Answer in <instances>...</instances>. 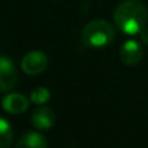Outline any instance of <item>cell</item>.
Returning a JSON list of instances; mask_svg holds the SVG:
<instances>
[{"mask_svg": "<svg viewBox=\"0 0 148 148\" xmlns=\"http://www.w3.org/2000/svg\"><path fill=\"white\" fill-rule=\"evenodd\" d=\"M113 21L119 31L126 35L139 34L148 22V9L138 0H125L113 12Z\"/></svg>", "mask_w": 148, "mask_h": 148, "instance_id": "1", "label": "cell"}, {"mask_svg": "<svg viewBox=\"0 0 148 148\" xmlns=\"http://www.w3.org/2000/svg\"><path fill=\"white\" fill-rule=\"evenodd\" d=\"M55 119H57V118H55V112H54L51 108H47V106L36 109V110L32 113V116H31L32 125H34L36 129H41V131L52 128L54 123H55Z\"/></svg>", "mask_w": 148, "mask_h": 148, "instance_id": "7", "label": "cell"}, {"mask_svg": "<svg viewBox=\"0 0 148 148\" xmlns=\"http://www.w3.org/2000/svg\"><path fill=\"white\" fill-rule=\"evenodd\" d=\"M2 108L12 115H21L28 110L29 100L21 93H8L2 100Z\"/></svg>", "mask_w": 148, "mask_h": 148, "instance_id": "6", "label": "cell"}, {"mask_svg": "<svg viewBox=\"0 0 148 148\" xmlns=\"http://www.w3.org/2000/svg\"><path fill=\"white\" fill-rule=\"evenodd\" d=\"M144 51L139 42L131 39L122 44L121 49H119V58L125 65H136L141 60H142Z\"/></svg>", "mask_w": 148, "mask_h": 148, "instance_id": "5", "label": "cell"}, {"mask_svg": "<svg viewBox=\"0 0 148 148\" xmlns=\"http://www.w3.org/2000/svg\"><path fill=\"white\" fill-rule=\"evenodd\" d=\"M115 39V28L103 19L89 22L82 31V41L89 48H105Z\"/></svg>", "mask_w": 148, "mask_h": 148, "instance_id": "2", "label": "cell"}, {"mask_svg": "<svg viewBox=\"0 0 148 148\" xmlns=\"http://www.w3.org/2000/svg\"><path fill=\"white\" fill-rule=\"evenodd\" d=\"M47 67H48V57L42 51H31L21 61V68L28 76L41 74L47 70Z\"/></svg>", "mask_w": 148, "mask_h": 148, "instance_id": "3", "label": "cell"}, {"mask_svg": "<svg viewBox=\"0 0 148 148\" xmlns=\"http://www.w3.org/2000/svg\"><path fill=\"white\" fill-rule=\"evenodd\" d=\"M51 97V93L47 87H36L31 92V96H29V100L34 103V105H45Z\"/></svg>", "mask_w": 148, "mask_h": 148, "instance_id": "10", "label": "cell"}, {"mask_svg": "<svg viewBox=\"0 0 148 148\" xmlns=\"http://www.w3.org/2000/svg\"><path fill=\"white\" fill-rule=\"evenodd\" d=\"M18 83V71L8 57H0V93L10 92Z\"/></svg>", "mask_w": 148, "mask_h": 148, "instance_id": "4", "label": "cell"}, {"mask_svg": "<svg viewBox=\"0 0 148 148\" xmlns=\"http://www.w3.org/2000/svg\"><path fill=\"white\" fill-rule=\"evenodd\" d=\"M13 129L12 125L0 116V148H9L13 142Z\"/></svg>", "mask_w": 148, "mask_h": 148, "instance_id": "9", "label": "cell"}, {"mask_svg": "<svg viewBox=\"0 0 148 148\" xmlns=\"http://www.w3.org/2000/svg\"><path fill=\"white\" fill-rule=\"evenodd\" d=\"M139 38H141V42L144 45H148V28H144L139 32Z\"/></svg>", "mask_w": 148, "mask_h": 148, "instance_id": "11", "label": "cell"}, {"mask_svg": "<svg viewBox=\"0 0 148 148\" xmlns=\"http://www.w3.org/2000/svg\"><path fill=\"white\" fill-rule=\"evenodd\" d=\"M15 148H48L47 139L39 132H25L16 142Z\"/></svg>", "mask_w": 148, "mask_h": 148, "instance_id": "8", "label": "cell"}]
</instances>
